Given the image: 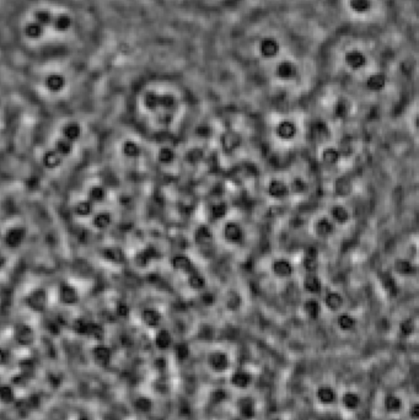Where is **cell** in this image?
<instances>
[{
  "mask_svg": "<svg viewBox=\"0 0 419 420\" xmlns=\"http://www.w3.org/2000/svg\"><path fill=\"white\" fill-rule=\"evenodd\" d=\"M337 326L341 331L343 332H349L352 329H354V327L357 326V321L353 316L348 313H343L339 314L337 319Z\"/></svg>",
  "mask_w": 419,
  "mask_h": 420,
  "instance_id": "cell-22",
  "label": "cell"
},
{
  "mask_svg": "<svg viewBox=\"0 0 419 420\" xmlns=\"http://www.w3.org/2000/svg\"><path fill=\"white\" fill-rule=\"evenodd\" d=\"M316 400L321 406L330 407L333 406L338 401V395L336 389L330 385H321L316 389Z\"/></svg>",
  "mask_w": 419,
  "mask_h": 420,
  "instance_id": "cell-8",
  "label": "cell"
},
{
  "mask_svg": "<svg viewBox=\"0 0 419 420\" xmlns=\"http://www.w3.org/2000/svg\"><path fill=\"white\" fill-rule=\"evenodd\" d=\"M171 265L176 271H181V272H190L191 268H192V262H191L190 258L186 256L173 257Z\"/></svg>",
  "mask_w": 419,
  "mask_h": 420,
  "instance_id": "cell-29",
  "label": "cell"
},
{
  "mask_svg": "<svg viewBox=\"0 0 419 420\" xmlns=\"http://www.w3.org/2000/svg\"><path fill=\"white\" fill-rule=\"evenodd\" d=\"M272 268L274 274L279 278H288L293 274V266L286 259H277Z\"/></svg>",
  "mask_w": 419,
  "mask_h": 420,
  "instance_id": "cell-19",
  "label": "cell"
},
{
  "mask_svg": "<svg viewBox=\"0 0 419 420\" xmlns=\"http://www.w3.org/2000/svg\"><path fill=\"white\" fill-rule=\"evenodd\" d=\"M310 0H252L253 4H259V3H309Z\"/></svg>",
  "mask_w": 419,
  "mask_h": 420,
  "instance_id": "cell-44",
  "label": "cell"
},
{
  "mask_svg": "<svg viewBox=\"0 0 419 420\" xmlns=\"http://www.w3.org/2000/svg\"><path fill=\"white\" fill-rule=\"evenodd\" d=\"M175 355L178 361H186L191 355V348L185 343L177 344L175 347Z\"/></svg>",
  "mask_w": 419,
  "mask_h": 420,
  "instance_id": "cell-36",
  "label": "cell"
},
{
  "mask_svg": "<svg viewBox=\"0 0 419 420\" xmlns=\"http://www.w3.org/2000/svg\"><path fill=\"white\" fill-rule=\"evenodd\" d=\"M304 312L311 320H316L321 313V307L316 300H309L304 304Z\"/></svg>",
  "mask_w": 419,
  "mask_h": 420,
  "instance_id": "cell-30",
  "label": "cell"
},
{
  "mask_svg": "<svg viewBox=\"0 0 419 420\" xmlns=\"http://www.w3.org/2000/svg\"><path fill=\"white\" fill-rule=\"evenodd\" d=\"M158 159L161 164H170V163H172V160L175 159V154H173V151L171 149L163 148L160 151H159Z\"/></svg>",
  "mask_w": 419,
  "mask_h": 420,
  "instance_id": "cell-37",
  "label": "cell"
},
{
  "mask_svg": "<svg viewBox=\"0 0 419 420\" xmlns=\"http://www.w3.org/2000/svg\"><path fill=\"white\" fill-rule=\"evenodd\" d=\"M333 230V225L328 219H321L315 225V231L319 236H328Z\"/></svg>",
  "mask_w": 419,
  "mask_h": 420,
  "instance_id": "cell-32",
  "label": "cell"
},
{
  "mask_svg": "<svg viewBox=\"0 0 419 420\" xmlns=\"http://www.w3.org/2000/svg\"><path fill=\"white\" fill-rule=\"evenodd\" d=\"M26 304L36 312L43 311L48 304V295L44 289H36L26 299Z\"/></svg>",
  "mask_w": 419,
  "mask_h": 420,
  "instance_id": "cell-7",
  "label": "cell"
},
{
  "mask_svg": "<svg viewBox=\"0 0 419 420\" xmlns=\"http://www.w3.org/2000/svg\"><path fill=\"white\" fill-rule=\"evenodd\" d=\"M92 203L90 200H83V202H77L75 205H74V213L80 218H85L89 217L92 213Z\"/></svg>",
  "mask_w": 419,
  "mask_h": 420,
  "instance_id": "cell-31",
  "label": "cell"
},
{
  "mask_svg": "<svg viewBox=\"0 0 419 420\" xmlns=\"http://www.w3.org/2000/svg\"><path fill=\"white\" fill-rule=\"evenodd\" d=\"M206 364L215 374H224L229 371L230 366H231V360L223 350H214L206 358Z\"/></svg>",
  "mask_w": 419,
  "mask_h": 420,
  "instance_id": "cell-5",
  "label": "cell"
},
{
  "mask_svg": "<svg viewBox=\"0 0 419 420\" xmlns=\"http://www.w3.org/2000/svg\"><path fill=\"white\" fill-rule=\"evenodd\" d=\"M4 265H5V258L2 256V253H0V268H2Z\"/></svg>",
  "mask_w": 419,
  "mask_h": 420,
  "instance_id": "cell-48",
  "label": "cell"
},
{
  "mask_svg": "<svg viewBox=\"0 0 419 420\" xmlns=\"http://www.w3.org/2000/svg\"><path fill=\"white\" fill-rule=\"evenodd\" d=\"M74 146H73V142H70V140L65 139V138H58V139L56 140V144H55V150L57 152H58L59 155L62 156H68L71 154V151H73Z\"/></svg>",
  "mask_w": 419,
  "mask_h": 420,
  "instance_id": "cell-27",
  "label": "cell"
},
{
  "mask_svg": "<svg viewBox=\"0 0 419 420\" xmlns=\"http://www.w3.org/2000/svg\"><path fill=\"white\" fill-rule=\"evenodd\" d=\"M414 329H415V326L411 320L403 321L400 326V332L403 337H409V335H412L413 332H414Z\"/></svg>",
  "mask_w": 419,
  "mask_h": 420,
  "instance_id": "cell-38",
  "label": "cell"
},
{
  "mask_svg": "<svg viewBox=\"0 0 419 420\" xmlns=\"http://www.w3.org/2000/svg\"><path fill=\"white\" fill-rule=\"evenodd\" d=\"M236 408H238L239 415L245 420H252L256 418L257 415V403L254 398L251 396H244V397L239 398L238 403H236Z\"/></svg>",
  "mask_w": 419,
  "mask_h": 420,
  "instance_id": "cell-6",
  "label": "cell"
},
{
  "mask_svg": "<svg viewBox=\"0 0 419 420\" xmlns=\"http://www.w3.org/2000/svg\"><path fill=\"white\" fill-rule=\"evenodd\" d=\"M142 321L149 327H158L161 322V313L154 308H146L142 312Z\"/></svg>",
  "mask_w": 419,
  "mask_h": 420,
  "instance_id": "cell-20",
  "label": "cell"
},
{
  "mask_svg": "<svg viewBox=\"0 0 419 420\" xmlns=\"http://www.w3.org/2000/svg\"><path fill=\"white\" fill-rule=\"evenodd\" d=\"M209 398H211V403L213 406H220V404L225 403L229 400V392L225 388H223V387H218V388L212 391Z\"/></svg>",
  "mask_w": 419,
  "mask_h": 420,
  "instance_id": "cell-28",
  "label": "cell"
},
{
  "mask_svg": "<svg viewBox=\"0 0 419 420\" xmlns=\"http://www.w3.org/2000/svg\"><path fill=\"white\" fill-rule=\"evenodd\" d=\"M208 53L231 69L284 88L321 73L327 31L307 3H259L215 28Z\"/></svg>",
  "mask_w": 419,
  "mask_h": 420,
  "instance_id": "cell-1",
  "label": "cell"
},
{
  "mask_svg": "<svg viewBox=\"0 0 419 420\" xmlns=\"http://www.w3.org/2000/svg\"><path fill=\"white\" fill-rule=\"evenodd\" d=\"M409 416H411L413 420H417L418 418V404L417 403H414L412 406L411 412H409Z\"/></svg>",
  "mask_w": 419,
  "mask_h": 420,
  "instance_id": "cell-46",
  "label": "cell"
},
{
  "mask_svg": "<svg viewBox=\"0 0 419 420\" xmlns=\"http://www.w3.org/2000/svg\"><path fill=\"white\" fill-rule=\"evenodd\" d=\"M62 134L63 138L74 143L82 136V127H80L79 123L69 122L62 128Z\"/></svg>",
  "mask_w": 419,
  "mask_h": 420,
  "instance_id": "cell-17",
  "label": "cell"
},
{
  "mask_svg": "<svg viewBox=\"0 0 419 420\" xmlns=\"http://www.w3.org/2000/svg\"><path fill=\"white\" fill-rule=\"evenodd\" d=\"M326 420H343V419L341 418L339 415H337V414H332V415H328Z\"/></svg>",
  "mask_w": 419,
  "mask_h": 420,
  "instance_id": "cell-47",
  "label": "cell"
},
{
  "mask_svg": "<svg viewBox=\"0 0 419 420\" xmlns=\"http://www.w3.org/2000/svg\"><path fill=\"white\" fill-rule=\"evenodd\" d=\"M332 218L334 219V220L338 221V223H347L349 219V213L348 210L346 208H343V206L341 205H337L334 206L333 210H332Z\"/></svg>",
  "mask_w": 419,
  "mask_h": 420,
  "instance_id": "cell-35",
  "label": "cell"
},
{
  "mask_svg": "<svg viewBox=\"0 0 419 420\" xmlns=\"http://www.w3.org/2000/svg\"><path fill=\"white\" fill-rule=\"evenodd\" d=\"M110 23L101 0H0V56L91 59L109 50Z\"/></svg>",
  "mask_w": 419,
  "mask_h": 420,
  "instance_id": "cell-2",
  "label": "cell"
},
{
  "mask_svg": "<svg viewBox=\"0 0 419 420\" xmlns=\"http://www.w3.org/2000/svg\"><path fill=\"white\" fill-rule=\"evenodd\" d=\"M102 256L111 263L115 265H122L125 262L124 252L118 247H107L102 251Z\"/></svg>",
  "mask_w": 419,
  "mask_h": 420,
  "instance_id": "cell-15",
  "label": "cell"
},
{
  "mask_svg": "<svg viewBox=\"0 0 419 420\" xmlns=\"http://www.w3.org/2000/svg\"><path fill=\"white\" fill-rule=\"evenodd\" d=\"M224 236L229 242L232 244H238L242 240V230L236 223H229L224 227Z\"/></svg>",
  "mask_w": 419,
  "mask_h": 420,
  "instance_id": "cell-16",
  "label": "cell"
},
{
  "mask_svg": "<svg viewBox=\"0 0 419 420\" xmlns=\"http://www.w3.org/2000/svg\"><path fill=\"white\" fill-rule=\"evenodd\" d=\"M397 271H399L401 274H409L411 273V269H412V266L411 263L407 262V260H400L399 263H397Z\"/></svg>",
  "mask_w": 419,
  "mask_h": 420,
  "instance_id": "cell-43",
  "label": "cell"
},
{
  "mask_svg": "<svg viewBox=\"0 0 419 420\" xmlns=\"http://www.w3.org/2000/svg\"><path fill=\"white\" fill-rule=\"evenodd\" d=\"M155 344H156V347L161 350L169 349L172 344L171 333H170L169 331H166V329H161V331H159L156 337H155Z\"/></svg>",
  "mask_w": 419,
  "mask_h": 420,
  "instance_id": "cell-21",
  "label": "cell"
},
{
  "mask_svg": "<svg viewBox=\"0 0 419 420\" xmlns=\"http://www.w3.org/2000/svg\"><path fill=\"white\" fill-rule=\"evenodd\" d=\"M104 198H106V191L101 186H94L89 191V199L91 203H101L103 202Z\"/></svg>",
  "mask_w": 419,
  "mask_h": 420,
  "instance_id": "cell-34",
  "label": "cell"
},
{
  "mask_svg": "<svg viewBox=\"0 0 419 420\" xmlns=\"http://www.w3.org/2000/svg\"><path fill=\"white\" fill-rule=\"evenodd\" d=\"M190 285L193 289H202L204 286V279L198 274H192L190 278Z\"/></svg>",
  "mask_w": 419,
  "mask_h": 420,
  "instance_id": "cell-42",
  "label": "cell"
},
{
  "mask_svg": "<svg viewBox=\"0 0 419 420\" xmlns=\"http://www.w3.org/2000/svg\"><path fill=\"white\" fill-rule=\"evenodd\" d=\"M384 409L388 414H399L403 409V401L396 393H387L384 398Z\"/></svg>",
  "mask_w": 419,
  "mask_h": 420,
  "instance_id": "cell-13",
  "label": "cell"
},
{
  "mask_svg": "<svg viewBox=\"0 0 419 420\" xmlns=\"http://www.w3.org/2000/svg\"><path fill=\"white\" fill-rule=\"evenodd\" d=\"M326 31H407L414 29L415 0H310Z\"/></svg>",
  "mask_w": 419,
  "mask_h": 420,
  "instance_id": "cell-3",
  "label": "cell"
},
{
  "mask_svg": "<svg viewBox=\"0 0 419 420\" xmlns=\"http://www.w3.org/2000/svg\"><path fill=\"white\" fill-rule=\"evenodd\" d=\"M196 239H197V242H199V244H208V242H211L212 235H211V232H209V230L200 229L197 231Z\"/></svg>",
  "mask_w": 419,
  "mask_h": 420,
  "instance_id": "cell-40",
  "label": "cell"
},
{
  "mask_svg": "<svg viewBox=\"0 0 419 420\" xmlns=\"http://www.w3.org/2000/svg\"><path fill=\"white\" fill-rule=\"evenodd\" d=\"M122 152H123L125 158L136 159L140 155L142 149H140V146L138 145L136 142H133V140H127V142H124L123 145H122Z\"/></svg>",
  "mask_w": 419,
  "mask_h": 420,
  "instance_id": "cell-26",
  "label": "cell"
},
{
  "mask_svg": "<svg viewBox=\"0 0 419 420\" xmlns=\"http://www.w3.org/2000/svg\"><path fill=\"white\" fill-rule=\"evenodd\" d=\"M341 404L348 412H355L361 406V398L357 392L347 391L341 396Z\"/></svg>",
  "mask_w": 419,
  "mask_h": 420,
  "instance_id": "cell-12",
  "label": "cell"
},
{
  "mask_svg": "<svg viewBox=\"0 0 419 420\" xmlns=\"http://www.w3.org/2000/svg\"><path fill=\"white\" fill-rule=\"evenodd\" d=\"M63 156L59 155L55 149L48 150L42 156V165L46 167L47 170H56L61 166L63 163Z\"/></svg>",
  "mask_w": 419,
  "mask_h": 420,
  "instance_id": "cell-14",
  "label": "cell"
},
{
  "mask_svg": "<svg viewBox=\"0 0 419 420\" xmlns=\"http://www.w3.org/2000/svg\"><path fill=\"white\" fill-rule=\"evenodd\" d=\"M338 158H339V154L337 152V150L327 149L323 151V160H325L326 163L334 164L338 160Z\"/></svg>",
  "mask_w": 419,
  "mask_h": 420,
  "instance_id": "cell-41",
  "label": "cell"
},
{
  "mask_svg": "<svg viewBox=\"0 0 419 420\" xmlns=\"http://www.w3.org/2000/svg\"><path fill=\"white\" fill-rule=\"evenodd\" d=\"M253 377L248 371L246 370H236L230 375L229 382L234 388L236 389H247L248 387L252 385Z\"/></svg>",
  "mask_w": 419,
  "mask_h": 420,
  "instance_id": "cell-9",
  "label": "cell"
},
{
  "mask_svg": "<svg viewBox=\"0 0 419 420\" xmlns=\"http://www.w3.org/2000/svg\"><path fill=\"white\" fill-rule=\"evenodd\" d=\"M59 300L64 305H75L79 301V293L73 285L63 283L59 286Z\"/></svg>",
  "mask_w": 419,
  "mask_h": 420,
  "instance_id": "cell-11",
  "label": "cell"
},
{
  "mask_svg": "<svg viewBox=\"0 0 419 420\" xmlns=\"http://www.w3.org/2000/svg\"><path fill=\"white\" fill-rule=\"evenodd\" d=\"M223 144L225 149L234 148L236 144H239V137L235 133H227L223 138Z\"/></svg>",
  "mask_w": 419,
  "mask_h": 420,
  "instance_id": "cell-39",
  "label": "cell"
},
{
  "mask_svg": "<svg viewBox=\"0 0 419 420\" xmlns=\"http://www.w3.org/2000/svg\"><path fill=\"white\" fill-rule=\"evenodd\" d=\"M277 134L280 139H293L296 134V125L292 121H283L277 127Z\"/></svg>",
  "mask_w": 419,
  "mask_h": 420,
  "instance_id": "cell-18",
  "label": "cell"
},
{
  "mask_svg": "<svg viewBox=\"0 0 419 420\" xmlns=\"http://www.w3.org/2000/svg\"><path fill=\"white\" fill-rule=\"evenodd\" d=\"M26 238V229L21 226H15L8 230L4 236V242L8 247L17 248L23 242Z\"/></svg>",
  "mask_w": 419,
  "mask_h": 420,
  "instance_id": "cell-10",
  "label": "cell"
},
{
  "mask_svg": "<svg viewBox=\"0 0 419 420\" xmlns=\"http://www.w3.org/2000/svg\"><path fill=\"white\" fill-rule=\"evenodd\" d=\"M304 287L310 293H319L320 289H321V281H320L319 278L310 273V274L305 278Z\"/></svg>",
  "mask_w": 419,
  "mask_h": 420,
  "instance_id": "cell-33",
  "label": "cell"
},
{
  "mask_svg": "<svg viewBox=\"0 0 419 420\" xmlns=\"http://www.w3.org/2000/svg\"><path fill=\"white\" fill-rule=\"evenodd\" d=\"M172 23H209L214 29L252 5V0H150Z\"/></svg>",
  "mask_w": 419,
  "mask_h": 420,
  "instance_id": "cell-4",
  "label": "cell"
},
{
  "mask_svg": "<svg viewBox=\"0 0 419 420\" xmlns=\"http://www.w3.org/2000/svg\"><path fill=\"white\" fill-rule=\"evenodd\" d=\"M128 312H129V308H128V306L124 304V302H119L117 305V313L118 316H122V317H125L128 314Z\"/></svg>",
  "mask_w": 419,
  "mask_h": 420,
  "instance_id": "cell-45",
  "label": "cell"
},
{
  "mask_svg": "<svg viewBox=\"0 0 419 420\" xmlns=\"http://www.w3.org/2000/svg\"><path fill=\"white\" fill-rule=\"evenodd\" d=\"M112 224V215L110 213H98L92 219V225L97 230H106Z\"/></svg>",
  "mask_w": 419,
  "mask_h": 420,
  "instance_id": "cell-23",
  "label": "cell"
},
{
  "mask_svg": "<svg viewBox=\"0 0 419 420\" xmlns=\"http://www.w3.org/2000/svg\"><path fill=\"white\" fill-rule=\"evenodd\" d=\"M268 191H269V194H271V197H273V198H283L286 193H288V188H286L285 183L279 181V179H274V181H272L271 183H269Z\"/></svg>",
  "mask_w": 419,
  "mask_h": 420,
  "instance_id": "cell-24",
  "label": "cell"
},
{
  "mask_svg": "<svg viewBox=\"0 0 419 420\" xmlns=\"http://www.w3.org/2000/svg\"><path fill=\"white\" fill-rule=\"evenodd\" d=\"M325 305L327 306L328 310H331V311L341 310V307L343 306L342 296L336 292H332L330 294H327V296L325 298Z\"/></svg>",
  "mask_w": 419,
  "mask_h": 420,
  "instance_id": "cell-25",
  "label": "cell"
}]
</instances>
